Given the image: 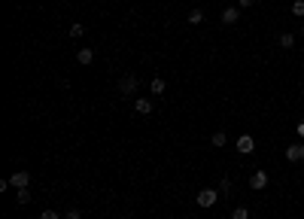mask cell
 Returning a JSON list of instances; mask_svg holds the SVG:
<instances>
[{"mask_svg": "<svg viewBox=\"0 0 304 219\" xmlns=\"http://www.w3.org/2000/svg\"><path fill=\"white\" fill-rule=\"evenodd\" d=\"M219 198H222V195H219L216 189H201V192H198V207H213Z\"/></svg>", "mask_w": 304, "mask_h": 219, "instance_id": "6da1fadb", "label": "cell"}, {"mask_svg": "<svg viewBox=\"0 0 304 219\" xmlns=\"http://www.w3.org/2000/svg\"><path fill=\"white\" fill-rule=\"evenodd\" d=\"M286 161H292V165L304 161V143H289L286 146Z\"/></svg>", "mask_w": 304, "mask_h": 219, "instance_id": "7a4b0ae2", "label": "cell"}, {"mask_svg": "<svg viewBox=\"0 0 304 219\" xmlns=\"http://www.w3.org/2000/svg\"><path fill=\"white\" fill-rule=\"evenodd\" d=\"M253 149H256V137H253V134H240V137H238V152L250 155Z\"/></svg>", "mask_w": 304, "mask_h": 219, "instance_id": "3957f363", "label": "cell"}, {"mask_svg": "<svg viewBox=\"0 0 304 219\" xmlns=\"http://www.w3.org/2000/svg\"><path fill=\"white\" fill-rule=\"evenodd\" d=\"M9 183H13L16 189H28V183H31V174H28V170H16V174L9 177Z\"/></svg>", "mask_w": 304, "mask_h": 219, "instance_id": "277c9868", "label": "cell"}, {"mask_svg": "<svg viewBox=\"0 0 304 219\" xmlns=\"http://www.w3.org/2000/svg\"><path fill=\"white\" fill-rule=\"evenodd\" d=\"M268 186V174H265V170H256V174L250 177V189H256V192H262Z\"/></svg>", "mask_w": 304, "mask_h": 219, "instance_id": "5b68a950", "label": "cell"}, {"mask_svg": "<svg viewBox=\"0 0 304 219\" xmlns=\"http://www.w3.org/2000/svg\"><path fill=\"white\" fill-rule=\"evenodd\" d=\"M134 91H137V79H134V76L119 79V95H134Z\"/></svg>", "mask_w": 304, "mask_h": 219, "instance_id": "8992f818", "label": "cell"}, {"mask_svg": "<svg viewBox=\"0 0 304 219\" xmlns=\"http://www.w3.org/2000/svg\"><path fill=\"white\" fill-rule=\"evenodd\" d=\"M134 110H137L140 116H149L155 107H152V101H149V98H137V101H134Z\"/></svg>", "mask_w": 304, "mask_h": 219, "instance_id": "52a82bcc", "label": "cell"}, {"mask_svg": "<svg viewBox=\"0 0 304 219\" xmlns=\"http://www.w3.org/2000/svg\"><path fill=\"white\" fill-rule=\"evenodd\" d=\"M238 18H240L238 6H225V9H222V25H234Z\"/></svg>", "mask_w": 304, "mask_h": 219, "instance_id": "ba28073f", "label": "cell"}, {"mask_svg": "<svg viewBox=\"0 0 304 219\" xmlns=\"http://www.w3.org/2000/svg\"><path fill=\"white\" fill-rule=\"evenodd\" d=\"M76 61H80V64H85V67H88V64H92V61H95V52H92V49H80V52H76Z\"/></svg>", "mask_w": 304, "mask_h": 219, "instance_id": "9c48e42d", "label": "cell"}, {"mask_svg": "<svg viewBox=\"0 0 304 219\" xmlns=\"http://www.w3.org/2000/svg\"><path fill=\"white\" fill-rule=\"evenodd\" d=\"M164 88H167V85H164V79H161V76H155L152 83H149V91H152V95H164Z\"/></svg>", "mask_w": 304, "mask_h": 219, "instance_id": "30bf717a", "label": "cell"}, {"mask_svg": "<svg viewBox=\"0 0 304 219\" xmlns=\"http://www.w3.org/2000/svg\"><path fill=\"white\" fill-rule=\"evenodd\" d=\"M277 43L283 46V49H292V46H295V37H292V34L286 31V34H280V37H277Z\"/></svg>", "mask_w": 304, "mask_h": 219, "instance_id": "8fae6325", "label": "cell"}, {"mask_svg": "<svg viewBox=\"0 0 304 219\" xmlns=\"http://www.w3.org/2000/svg\"><path fill=\"white\" fill-rule=\"evenodd\" d=\"M219 195H222V198H228V195H231V180L228 177L219 180Z\"/></svg>", "mask_w": 304, "mask_h": 219, "instance_id": "7c38bea8", "label": "cell"}, {"mask_svg": "<svg viewBox=\"0 0 304 219\" xmlns=\"http://www.w3.org/2000/svg\"><path fill=\"white\" fill-rule=\"evenodd\" d=\"M225 143H228V134H225V131H216V134H213V146H225Z\"/></svg>", "mask_w": 304, "mask_h": 219, "instance_id": "4fadbf2b", "label": "cell"}, {"mask_svg": "<svg viewBox=\"0 0 304 219\" xmlns=\"http://www.w3.org/2000/svg\"><path fill=\"white\" fill-rule=\"evenodd\" d=\"M201 21H204V13H201V9H192V13H189V25H201Z\"/></svg>", "mask_w": 304, "mask_h": 219, "instance_id": "5bb4252c", "label": "cell"}, {"mask_svg": "<svg viewBox=\"0 0 304 219\" xmlns=\"http://www.w3.org/2000/svg\"><path fill=\"white\" fill-rule=\"evenodd\" d=\"M292 16H295V18H304V0H295V3H292Z\"/></svg>", "mask_w": 304, "mask_h": 219, "instance_id": "9a60e30c", "label": "cell"}, {"mask_svg": "<svg viewBox=\"0 0 304 219\" xmlns=\"http://www.w3.org/2000/svg\"><path fill=\"white\" fill-rule=\"evenodd\" d=\"M231 219H250V210H246V207H234V210H231Z\"/></svg>", "mask_w": 304, "mask_h": 219, "instance_id": "2e32d148", "label": "cell"}, {"mask_svg": "<svg viewBox=\"0 0 304 219\" xmlns=\"http://www.w3.org/2000/svg\"><path fill=\"white\" fill-rule=\"evenodd\" d=\"M40 219H64V216H61L58 210H52V207H46V210H43V216H40Z\"/></svg>", "mask_w": 304, "mask_h": 219, "instance_id": "e0dca14e", "label": "cell"}, {"mask_svg": "<svg viewBox=\"0 0 304 219\" xmlns=\"http://www.w3.org/2000/svg\"><path fill=\"white\" fill-rule=\"evenodd\" d=\"M18 204H31V192L28 189H18Z\"/></svg>", "mask_w": 304, "mask_h": 219, "instance_id": "ac0fdd59", "label": "cell"}, {"mask_svg": "<svg viewBox=\"0 0 304 219\" xmlns=\"http://www.w3.org/2000/svg\"><path fill=\"white\" fill-rule=\"evenodd\" d=\"M82 34H85L82 25H73V28H70V37H82Z\"/></svg>", "mask_w": 304, "mask_h": 219, "instance_id": "d6986e66", "label": "cell"}, {"mask_svg": "<svg viewBox=\"0 0 304 219\" xmlns=\"http://www.w3.org/2000/svg\"><path fill=\"white\" fill-rule=\"evenodd\" d=\"M64 219H82V213H80V210H67Z\"/></svg>", "mask_w": 304, "mask_h": 219, "instance_id": "ffe728a7", "label": "cell"}, {"mask_svg": "<svg viewBox=\"0 0 304 219\" xmlns=\"http://www.w3.org/2000/svg\"><path fill=\"white\" fill-rule=\"evenodd\" d=\"M253 3H256V0H238V6H240V9H250Z\"/></svg>", "mask_w": 304, "mask_h": 219, "instance_id": "44dd1931", "label": "cell"}, {"mask_svg": "<svg viewBox=\"0 0 304 219\" xmlns=\"http://www.w3.org/2000/svg\"><path fill=\"white\" fill-rule=\"evenodd\" d=\"M295 134H298V137H301V140H304V122H301V125H298V128H295Z\"/></svg>", "mask_w": 304, "mask_h": 219, "instance_id": "7402d4cb", "label": "cell"}]
</instances>
